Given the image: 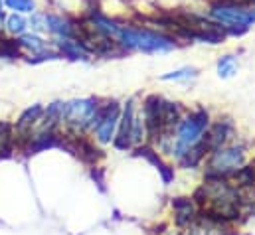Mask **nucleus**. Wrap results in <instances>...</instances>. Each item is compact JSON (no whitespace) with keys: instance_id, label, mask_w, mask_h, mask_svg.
Wrapping results in <instances>:
<instances>
[{"instance_id":"obj_1","label":"nucleus","mask_w":255,"mask_h":235,"mask_svg":"<svg viewBox=\"0 0 255 235\" xmlns=\"http://www.w3.org/2000/svg\"><path fill=\"white\" fill-rule=\"evenodd\" d=\"M89 26L99 32L101 36H105L107 40H111L115 46H121L123 50H134V52H142V54H166L170 50H174V40L142 28V26H127V24H119L115 20H109L105 16H91Z\"/></svg>"},{"instance_id":"obj_2","label":"nucleus","mask_w":255,"mask_h":235,"mask_svg":"<svg viewBox=\"0 0 255 235\" xmlns=\"http://www.w3.org/2000/svg\"><path fill=\"white\" fill-rule=\"evenodd\" d=\"M208 18L218 26H222L224 30H234L236 34H240L255 24V6L234 0L216 2L210 6Z\"/></svg>"},{"instance_id":"obj_3","label":"nucleus","mask_w":255,"mask_h":235,"mask_svg":"<svg viewBox=\"0 0 255 235\" xmlns=\"http://www.w3.org/2000/svg\"><path fill=\"white\" fill-rule=\"evenodd\" d=\"M208 120L210 118L204 109H198L186 118H180V122L176 124V134L172 136V146H170V152L176 154V158L184 156L192 146H196L204 138Z\"/></svg>"},{"instance_id":"obj_4","label":"nucleus","mask_w":255,"mask_h":235,"mask_svg":"<svg viewBox=\"0 0 255 235\" xmlns=\"http://www.w3.org/2000/svg\"><path fill=\"white\" fill-rule=\"evenodd\" d=\"M99 111V103L97 99L85 97V99H73L69 103H65L62 109V120L69 128H73L75 132H81L85 128H91L95 117Z\"/></svg>"},{"instance_id":"obj_5","label":"nucleus","mask_w":255,"mask_h":235,"mask_svg":"<svg viewBox=\"0 0 255 235\" xmlns=\"http://www.w3.org/2000/svg\"><path fill=\"white\" fill-rule=\"evenodd\" d=\"M244 150L238 146L230 148H216L212 150V158L208 162V178H226L236 174L244 166Z\"/></svg>"},{"instance_id":"obj_6","label":"nucleus","mask_w":255,"mask_h":235,"mask_svg":"<svg viewBox=\"0 0 255 235\" xmlns=\"http://www.w3.org/2000/svg\"><path fill=\"white\" fill-rule=\"evenodd\" d=\"M119 118H121V109L117 103H107V105H99L97 117L93 122V130L99 142H111V138L115 136V130L119 126Z\"/></svg>"},{"instance_id":"obj_7","label":"nucleus","mask_w":255,"mask_h":235,"mask_svg":"<svg viewBox=\"0 0 255 235\" xmlns=\"http://www.w3.org/2000/svg\"><path fill=\"white\" fill-rule=\"evenodd\" d=\"M132 120H134V101L130 99L127 103V107L123 109L121 118H119V134L115 138V146L121 148V150H127V148L132 146V140H130Z\"/></svg>"},{"instance_id":"obj_8","label":"nucleus","mask_w":255,"mask_h":235,"mask_svg":"<svg viewBox=\"0 0 255 235\" xmlns=\"http://www.w3.org/2000/svg\"><path fill=\"white\" fill-rule=\"evenodd\" d=\"M56 46L60 50V54L69 59H89V50L87 46L77 40V38H58Z\"/></svg>"},{"instance_id":"obj_9","label":"nucleus","mask_w":255,"mask_h":235,"mask_svg":"<svg viewBox=\"0 0 255 235\" xmlns=\"http://www.w3.org/2000/svg\"><path fill=\"white\" fill-rule=\"evenodd\" d=\"M42 113H44L42 105H34L30 109H26L22 113V117L18 118V122H16V130L20 134H32V128L36 126V122H38V118L42 117Z\"/></svg>"},{"instance_id":"obj_10","label":"nucleus","mask_w":255,"mask_h":235,"mask_svg":"<svg viewBox=\"0 0 255 235\" xmlns=\"http://www.w3.org/2000/svg\"><path fill=\"white\" fill-rule=\"evenodd\" d=\"M4 30L12 36H22L26 30H28V18L24 14H18V12H10L6 18H4Z\"/></svg>"},{"instance_id":"obj_11","label":"nucleus","mask_w":255,"mask_h":235,"mask_svg":"<svg viewBox=\"0 0 255 235\" xmlns=\"http://www.w3.org/2000/svg\"><path fill=\"white\" fill-rule=\"evenodd\" d=\"M172 206H174V212H176V224L178 226H186L194 220V206H192L190 200L176 198L172 202Z\"/></svg>"},{"instance_id":"obj_12","label":"nucleus","mask_w":255,"mask_h":235,"mask_svg":"<svg viewBox=\"0 0 255 235\" xmlns=\"http://www.w3.org/2000/svg\"><path fill=\"white\" fill-rule=\"evenodd\" d=\"M138 154H140V156H144L146 160H150V162L158 168V172L162 174L164 184H168V182L172 180V170H170V168H168V166H166V164H164V162L154 154V150H150V148H138Z\"/></svg>"},{"instance_id":"obj_13","label":"nucleus","mask_w":255,"mask_h":235,"mask_svg":"<svg viewBox=\"0 0 255 235\" xmlns=\"http://www.w3.org/2000/svg\"><path fill=\"white\" fill-rule=\"evenodd\" d=\"M238 73V59L234 56H224L218 59V75L222 79H230Z\"/></svg>"},{"instance_id":"obj_14","label":"nucleus","mask_w":255,"mask_h":235,"mask_svg":"<svg viewBox=\"0 0 255 235\" xmlns=\"http://www.w3.org/2000/svg\"><path fill=\"white\" fill-rule=\"evenodd\" d=\"M4 8L12 10V12H18V14H24V16L38 10L36 0H4Z\"/></svg>"},{"instance_id":"obj_15","label":"nucleus","mask_w":255,"mask_h":235,"mask_svg":"<svg viewBox=\"0 0 255 235\" xmlns=\"http://www.w3.org/2000/svg\"><path fill=\"white\" fill-rule=\"evenodd\" d=\"M28 28L36 34H48V12H32L28 18Z\"/></svg>"},{"instance_id":"obj_16","label":"nucleus","mask_w":255,"mask_h":235,"mask_svg":"<svg viewBox=\"0 0 255 235\" xmlns=\"http://www.w3.org/2000/svg\"><path fill=\"white\" fill-rule=\"evenodd\" d=\"M196 75H198V69L196 67H180L176 71L164 73L160 79L162 81H188V79H194Z\"/></svg>"},{"instance_id":"obj_17","label":"nucleus","mask_w":255,"mask_h":235,"mask_svg":"<svg viewBox=\"0 0 255 235\" xmlns=\"http://www.w3.org/2000/svg\"><path fill=\"white\" fill-rule=\"evenodd\" d=\"M0 12H4V0H0Z\"/></svg>"},{"instance_id":"obj_18","label":"nucleus","mask_w":255,"mask_h":235,"mask_svg":"<svg viewBox=\"0 0 255 235\" xmlns=\"http://www.w3.org/2000/svg\"><path fill=\"white\" fill-rule=\"evenodd\" d=\"M248 2H252V6H255V0H248Z\"/></svg>"},{"instance_id":"obj_19","label":"nucleus","mask_w":255,"mask_h":235,"mask_svg":"<svg viewBox=\"0 0 255 235\" xmlns=\"http://www.w3.org/2000/svg\"><path fill=\"white\" fill-rule=\"evenodd\" d=\"M192 235H202V234H198V232H194V234H192Z\"/></svg>"}]
</instances>
